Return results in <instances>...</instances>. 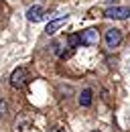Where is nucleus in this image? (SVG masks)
Wrapping results in <instances>:
<instances>
[{
  "mask_svg": "<svg viewBox=\"0 0 130 132\" xmlns=\"http://www.w3.org/2000/svg\"><path fill=\"white\" fill-rule=\"evenodd\" d=\"M79 106H83V108H90V106H92V89H83V92H81Z\"/></svg>",
  "mask_w": 130,
  "mask_h": 132,
  "instance_id": "obj_7",
  "label": "nucleus"
},
{
  "mask_svg": "<svg viewBox=\"0 0 130 132\" xmlns=\"http://www.w3.org/2000/svg\"><path fill=\"white\" fill-rule=\"evenodd\" d=\"M6 112H8V104H6V100H4V98H0V118H4Z\"/></svg>",
  "mask_w": 130,
  "mask_h": 132,
  "instance_id": "obj_9",
  "label": "nucleus"
},
{
  "mask_svg": "<svg viewBox=\"0 0 130 132\" xmlns=\"http://www.w3.org/2000/svg\"><path fill=\"white\" fill-rule=\"evenodd\" d=\"M104 41H106V47L110 51H114L116 47H120V43H122V31L120 29H108Z\"/></svg>",
  "mask_w": 130,
  "mask_h": 132,
  "instance_id": "obj_2",
  "label": "nucleus"
},
{
  "mask_svg": "<svg viewBox=\"0 0 130 132\" xmlns=\"http://www.w3.org/2000/svg\"><path fill=\"white\" fill-rule=\"evenodd\" d=\"M92 132H100V130H92Z\"/></svg>",
  "mask_w": 130,
  "mask_h": 132,
  "instance_id": "obj_11",
  "label": "nucleus"
},
{
  "mask_svg": "<svg viewBox=\"0 0 130 132\" xmlns=\"http://www.w3.org/2000/svg\"><path fill=\"white\" fill-rule=\"evenodd\" d=\"M65 22H67V14H65V16L55 18V20H51V22L47 24V29H45V33H47V35H55V33H57V31H59V29L65 24Z\"/></svg>",
  "mask_w": 130,
  "mask_h": 132,
  "instance_id": "obj_6",
  "label": "nucleus"
},
{
  "mask_svg": "<svg viewBox=\"0 0 130 132\" xmlns=\"http://www.w3.org/2000/svg\"><path fill=\"white\" fill-rule=\"evenodd\" d=\"M49 132H67L65 128H61V126H55V128H51Z\"/></svg>",
  "mask_w": 130,
  "mask_h": 132,
  "instance_id": "obj_10",
  "label": "nucleus"
},
{
  "mask_svg": "<svg viewBox=\"0 0 130 132\" xmlns=\"http://www.w3.org/2000/svg\"><path fill=\"white\" fill-rule=\"evenodd\" d=\"M67 43H69V47H71V49H75L77 45H81V41H79V35H69Z\"/></svg>",
  "mask_w": 130,
  "mask_h": 132,
  "instance_id": "obj_8",
  "label": "nucleus"
},
{
  "mask_svg": "<svg viewBox=\"0 0 130 132\" xmlns=\"http://www.w3.org/2000/svg\"><path fill=\"white\" fill-rule=\"evenodd\" d=\"M79 41H81V45H85V47H94V45H98V43H100V33H98V29L92 27V29L81 31Z\"/></svg>",
  "mask_w": 130,
  "mask_h": 132,
  "instance_id": "obj_3",
  "label": "nucleus"
},
{
  "mask_svg": "<svg viewBox=\"0 0 130 132\" xmlns=\"http://www.w3.org/2000/svg\"><path fill=\"white\" fill-rule=\"evenodd\" d=\"M29 79H31V77H29V71H27L25 67H16L14 71H12V75H10V85L18 89V87L27 85Z\"/></svg>",
  "mask_w": 130,
  "mask_h": 132,
  "instance_id": "obj_1",
  "label": "nucleus"
},
{
  "mask_svg": "<svg viewBox=\"0 0 130 132\" xmlns=\"http://www.w3.org/2000/svg\"><path fill=\"white\" fill-rule=\"evenodd\" d=\"M27 18H29L31 22H39V20L45 18V10H43L39 4H35V6H31V8L27 10Z\"/></svg>",
  "mask_w": 130,
  "mask_h": 132,
  "instance_id": "obj_5",
  "label": "nucleus"
},
{
  "mask_svg": "<svg viewBox=\"0 0 130 132\" xmlns=\"http://www.w3.org/2000/svg\"><path fill=\"white\" fill-rule=\"evenodd\" d=\"M108 2H112V0H108ZM114 2H116V0H114Z\"/></svg>",
  "mask_w": 130,
  "mask_h": 132,
  "instance_id": "obj_12",
  "label": "nucleus"
},
{
  "mask_svg": "<svg viewBox=\"0 0 130 132\" xmlns=\"http://www.w3.org/2000/svg\"><path fill=\"white\" fill-rule=\"evenodd\" d=\"M104 16L114 18V20H124V18L130 16V8H126V6H110V8H106Z\"/></svg>",
  "mask_w": 130,
  "mask_h": 132,
  "instance_id": "obj_4",
  "label": "nucleus"
}]
</instances>
